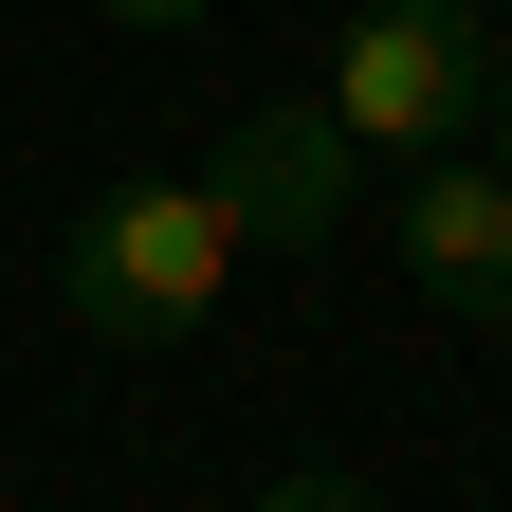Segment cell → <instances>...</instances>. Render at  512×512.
Listing matches in <instances>:
<instances>
[{
	"instance_id": "5",
	"label": "cell",
	"mask_w": 512,
	"mask_h": 512,
	"mask_svg": "<svg viewBox=\"0 0 512 512\" xmlns=\"http://www.w3.org/2000/svg\"><path fill=\"white\" fill-rule=\"evenodd\" d=\"M238 512H384V494H366V476H330V458H311V476H256Z\"/></svg>"
},
{
	"instance_id": "3",
	"label": "cell",
	"mask_w": 512,
	"mask_h": 512,
	"mask_svg": "<svg viewBox=\"0 0 512 512\" xmlns=\"http://www.w3.org/2000/svg\"><path fill=\"white\" fill-rule=\"evenodd\" d=\"M403 275L458 330H512V165L494 147H421L403 165Z\"/></svg>"
},
{
	"instance_id": "6",
	"label": "cell",
	"mask_w": 512,
	"mask_h": 512,
	"mask_svg": "<svg viewBox=\"0 0 512 512\" xmlns=\"http://www.w3.org/2000/svg\"><path fill=\"white\" fill-rule=\"evenodd\" d=\"M92 19H110V37H202L220 0H92Z\"/></svg>"
},
{
	"instance_id": "1",
	"label": "cell",
	"mask_w": 512,
	"mask_h": 512,
	"mask_svg": "<svg viewBox=\"0 0 512 512\" xmlns=\"http://www.w3.org/2000/svg\"><path fill=\"white\" fill-rule=\"evenodd\" d=\"M238 202L202 165H147V183H92L74 238H55V311H74V348H183L202 311L238 293Z\"/></svg>"
},
{
	"instance_id": "7",
	"label": "cell",
	"mask_w": 512,
	"mask_h": 512,
	"mask_svg": "<svg viewBox=\"0 0 512 512\" xmlns=\"http://www.w3.org/2000/svg\"><path fill=\"white\" fill-rule=\"evenodd\" d=\"M476 128H494V165H512V37H494V74H476Z\"/></svg>"
},
{
	"instance_id": "4",
	"label": "cell",
	"mask_w": 512,
	"mask_h": 512,
	"mask_svg": "<svg viewBox=\"0 0 512 512\" xmlns=\"http://www.w3.org/2000/svg\"><path fill=\"white\" fill-rule=\"evenodd\" d=\"M202 183L238 202V238H293V256H311V238L366 202V147H348L311 92H275V110H238V128H220V165H202Z\"/></svg>"
},
{
	"instance_id": "2",
	"label": "cell",
	"mask_w": 512,
	"mask_h": 512,
	"mask_svg": "<svg viewBox=\"0 0 512 512\" xmlns=\"http://www.w3.org/2000/svg\"><path fill=\"white\" fill-rule=\"evenodd\" d=\"M476 74H494V37H476V0H348V37H330V110L348 147L384 165H421V147H476Z\"/></svg>"
}]
</instances>
